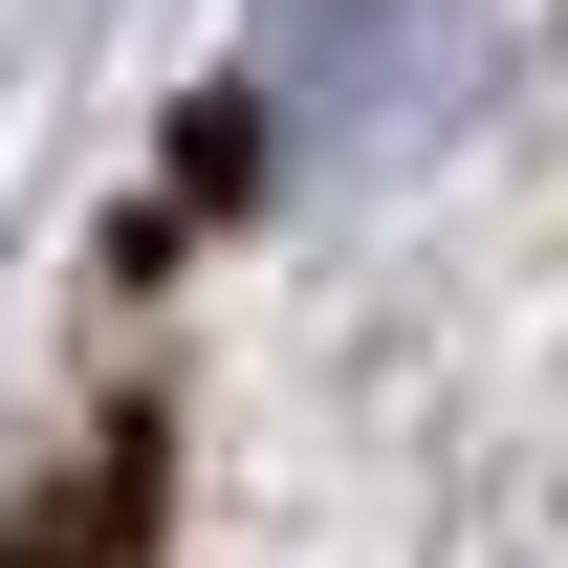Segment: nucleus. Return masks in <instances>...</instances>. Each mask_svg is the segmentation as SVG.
I'll return each mask as SVG.
<instances>
[{"instance_id":"f257e3e1","label":"nucleus","mask_w":568,"mask_h":568,"mask_svg":"<svg viewBox=\"0 0 568 568\" xmlns=\"http://www.w3.org/2000/svg\"><path fill=\"white\" fill-rule=\"evenodd\" d=\"M459 88H481V0H306V22H284V132H306V175H394Z\"/></svg>"}]
</instances>
